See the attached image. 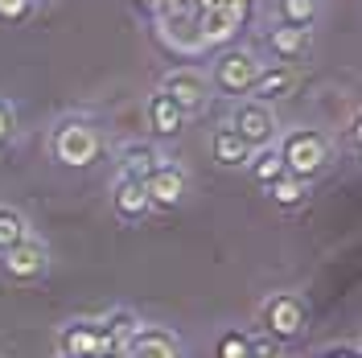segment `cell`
Segmentation results:
<instances>
[{"instance_id":"obj_1","label":"cell","mask_w":362,"mask_h":358,"mask_svg":"<svg viewBox=\"0 0 362 358\" xmlns=\"http://www.w3.org/2000/svg\"><path fill=\"white\" fill-rule=\"evenodd\" d=\"M49 157L62 169H90L103 157V132L90 115H66L49 132Z\"/></svg>"},{"instance_id":"obj_2","label":"cell","mask_w":362,"mask_h":358,"mask_svg":"<svg viewBox=\"0 0 362 358\" xmlns=\"http://www.w3.org/2000/svg\"><path fill=\"white\" fill-rule=\"evenodd\" d=\"M276 153L284 161V173H293L300 181H313L329 169L334 161V140L321 132V128H293L276 144Z\"/></svg>"},{"instance_id":"obj_3","label":"cell","mask_w":362,"mask_h":358,"mask_svg":"<svg viewBox=\"0 0 362 358\" xmlns=\"http://www.w3.org/2000/svg\"><path fill=\"white\" fill-rule=\"evenodd\" d=\"M259 67H264V58L255 50H247V45H226V50H218V58L210 62L206 83H210V91H218L226 99H247Z\"/></svg>"},{"instance_id":"obj_4","label":"cell","mask_w":362,"mask_h":358,"mask_svg":"<svg viewBox=\"0 0 362 358\" xmlns=\"http://www.w3.org/2000/svg\"><path fill=\"white\" fill-rule=\"evenodd\" d=\"M259 321H264V337L284 346V342H296L305 334L309 309H305V301L296 292H272L264 301V309H259Z\"/></svg>"},{"instance_id":"obj_5","label":"cell","mask_w":362,"mask_h":358,"mask_svg":"<svg viewBox=\"0 0 362 358\" xmlns=\"http://www.w3.org/2000/svg\"><path fill=\"white\" fill-rule=\"evenodd\" d=\"M160 95H169V103L177 108L185 120L189 115H198V112H206V103H210V83H206V74L198 67H173L165 79H160Z\"/></svg>"},{"instance_id":"obj_6","label":"cell","mask_w":362,"mask_h":358,"mask_svg":"<svg viewBox=\"0 0 362 358\" xmlns=\"http://www.w3.org/2000/svg\"><path fill=\"white\" fill-rule=\"evenodd\" d=\"M235 136L247 144L251 153L255 149H268L276 144V132H280V124H276V112H272L268 103H255V99H235V112L226 120Z\"/></svg>"},{"instance_id":"obj_7","label":"cell","mask_w":362,"mask_h":358,"mask_svg":"<svg viewBox=\"0 0 362 358\" xmlns=\"http://www.w3.org/2000/svg\"><path fill=\"white\" fill-rule=\"evenodd\" d=\"M0 276L13 280V284H37V280H45L49 276V247H45V239L29 235L25 243L8 247L0 255Z\"/></svg>"},{"instance_id":"obj_8","label":"cell","mask_w":362,"mask_h":358,"mask_svg":"<svg viewBox=\"0 0 362 358\" xmlns=\"http://www.w3.org/2000/svg\"><path fill=\"white\" fill-rule=\"evenodd\" d=\"M153 33L157 42L177 54V58H198L202 42H198V8H181V13H153Z\"/></svg>"},{"instance_id":"obj_9","label":"cell","mask_w":362,"mask_h":358,"mask_svg":"<svg viewBox=\"0 0 362 358\" xmlns=\"http://www.w3.org/2000/svg\"><path fill=\"white\" fill-rule=\"evenodd\" d=\"M144 194H148V206L153 210H177L185 194H189V178L185 169L173 165V161H160L157 169L144 178Z\"/></svg>"},{"instance_id":"obj_10","label":"cell","mask_w":362,"mask_h":358,"mask_svg":"<svg viewBox=\"0 0 362 358\" xmlns=\"http://www.w3.org/2000/svg\"><path fill=\"white\" fill-rule=\"evenodd\" d=\"M58 358H119L107 350L99 321H66L58 330Z\"/></svg>"},{"instance_id":"obj_11","label":"cell","mask_w":362,"mask_h":358,"mask_svg":"<svg viewBox=\"0 0 362 358\" xmlns=\"http://www.w3.org/2000/svg\"><path fill=\"white\" fill-rule=\"evenodd\" d=\"M243 25H247L243 13H230V8H198V42H202V54L206 50L235 45Z\"/></svg>"},{"instance_id":"obj_12","label":"cell","mask_w":362,"mask_h":358,"mask_svg":"<svg viewBox=\"0 0 362 358\" xmlns=\"http://www.w3.org/2000/svg\"><path fill=\"white\" fill-rule=\"evenodd\" d=\"M296 83H300V70L288 67V62H264L259 67V74H255V83H251L247 99H255V103H276V99H288L296 91Z\"/></svg>"},{"instance_id":"obj_13","label":"cell","mask_w":362,"mask_h":358,"mask_svg":"<svg viewBox=\"0 0 362 358\" xmlns=\"http://www.w3.org/2000/svg\"><path fill=\"white\" fill-rule=\"evenodd\" d=\"M124 358H185V346L169 325H144L140 321V330L128 342Z\"/></svg>"},{"instance_id":"obj_14","label":"cell","mask_w":362,"mask_h":358,"mask_svg":"<svg viewBox=\"0 0 362 358\" xmlns=\"http://www.w3.org/2000/svg\"><path fill=\"white\" fill-rule=\"evenodd\" d=\"M313 45V29H293V25H272L268 29V50L276 62H300Z\"/></svg>"},{"instance_id":"obj_15","label":"cell","mask_w":362,"mask_h":358,"mask_svg":"<svg viewBox=\"0 0 362 358\" xmlns=\"http://www.w3.org/2000/svg\"><path fill=\"white\" fill-rule=\"evenodd\" d=\"M160 153L153 149V144H144V140H128L119 153H115V165H119V178H128V181H140L144 185V178L153 173L160 165Z\"/></svg>"},{"instance_id":"obj_16","label":"cell","mask_w":362,"mask_h":358,"mask_svg":"<svg viewBox=\"0 0 362 358\" xmlns=\"http://www.w3.org/2000/svg\"><path fill=\"white\" fill-rule=\"evenodd\" d=\"M112 210H115V219H124V223H140L144 214H153L144 185H140V181H128V178L115 181V190H112Z\"/></svg>"},{"instance_id":"obj_17","label":"cell","mask_w":362,"mask_h":358,"mask_svg":"<svg viewBox=\"0 0 362 358\" xmlns=\"http://www.w3.org/2000/svg\"><path fill=\"white\" fill-rule=\"evenodd\" d=\"M210 157L218 161L223 169H243V165L251 161V149L235 136L230 124H218V128L210 132Z\"/></svg>"},{"instance_id":"obj_18","label":"cell","mask_w":362,"mask_h":358,"mask_svg":"<svg viewBox=\"0 0 362 358\" xmlns=\"http://www.w3.org/2000/svg\"><path fill=\"white\" fill-rule=\"evenodd\" d=\"M144 120H148V128L160 136V140H169V136H177L181 128H185V115L169 103V95H160V91H153L148 95V103H144Z\"/></svg>"},{"instance_id":"obj_19","label":"cell","mask_w":362,"mask_h":358,"mask_svg":"<svg viewBox=\"0 0 362 358\" xmlns=\"http://www.w3.org/2000/svg\"><path fill=\"white\" fill-rule=\"evenodd\" d=\"M99 330H103V342H107V350L124 358L128 342H132L136 330H140V317H136L132 309H112V313L99 321Z\"/></svg>"},{"instance_id":"obj_20","label":"cell","mask_w":362,"mask_h":358,"mask_svg":"<svg viewBox=\"0 0 362 358\" xmlns=\"http://www.w3.org/2000/svg\"><path fill=\"white\" fill-rule=\"evenodd\" d=\"M276 25H293V29H313L321 17V0H276L272 4Z\"/></svg>"},{"instance_id":"obj_21","label":"cell","mask_w":362,"mask_h":358,"mask_svg":"<svg viewBox=\"0 0 362 358\" xmlns=\"http://www.w3.org/2000/svg\"><path fill=\"white\" fill-rule=\"evenodd\" d=\"M264 190H268V198L276 202L280 210H296V206H305V198H309V181L293 178V173H280V178L268 181Z\"/></svg>"},{"instance_id":"obj_22","label":"cell","mask_w":362,"mask_h":358,"mask_svg":"<svg viewBox=\"0 0 362 358\" xmlns=\"http://www.w3.org/2000/svg\"><path fill=\"white\" fill-rule=\"evenodd\" d=\"M33 231H29V219H25L17 206H0V255L8 251V247L25 243Z\"/></svg>"},{"instance_id":"obj_23","label":"cell","mask_w":362,"mask_h":358,"mask_svg":"<svg viewBox=\"0 0 362 358\" xmlns=\"http://www.w3.org/2000/svg\"><path fill=\"white\" fill-rule=\"evenodd\" d=\"M243 169H247L259 185H268V181H276L280 173H284V161H280V153H276V144H268V149H255Z\"/></svg>"},{"instance_id":"obj_24","label":"cell","mask_w":362,"mask_h":358,"mask_svg":"<svg viewBox=\"0 0 362 358\" xmlns=\"http://www.w3.org/2000/svg\"><path fill=\"white\" fill-rule=\"evenodd\" d=\"M218 358H251V334L243 330H230L218 337Z\"/></svg>"},{"instance_id":"obj_25","label":"cell","mask_w":362,"mask_h":358,"mask_svg":"<svg viewBox=\"0 0 362 358\" xmlns=\"http://www.w3.org/2000/svg\"><path fill=\"white\" fill-rule=\"evenodd\" d=\"M33 4H37V0H0V21H8V25L29 21Z\"/></svg>"},{"instance_id":"obj_26","label":"cell","mask_w":362,"mask_h":358,"mask_svg":"<svg viewBox=\"0 0 362 358\" xmlns=\"http://www.w3.org/2000/svg\"><path fill=\"white\" fill-rule=\"evenodd\" d=\"M251 358H280V342H272V337H251Z\"/></svg>"},{"instance_id":"obj_27","label":"cell","mask_w":362,"mask_h":358,"mask_svg":"<svg viewBox=\"0 0 362 358\" xmlns=\"http://www.w3.org/2000/svg\"><path fill=\"white\" fill-rule=\"evenodd\" d=\"M198 8H230V13H243L247 17L251 0H198Z\"/></svg>"},{"instance_id":"obj_28","label":"cell","mask_w":362,"mask_h":358,"mask_svg":"<svg viewBox=\"0 0 362 358\" xmlns=\"http://www.w3.org/2000/svg\"><path fill=\"white\" fill-rule=\"evenodd\" d=\"M13 136V108L0 99V149H4V140Z\"/></svg>"},{"instance_id":"obj_29","label":"cell","mask_w":362,"mask_h":358,"mask_svg":"<svg viewBox=\"0 0 362 358\" xmlns=\"http://www.w3.org/2000/svg\"><path fill=\"white\" fill-rule=\"evenodd\" d=\"M317 358H358V346H329V350H321Z\"/></svg>"},{"instance_id":"obj_30","label":"cell","mask_w":362,"mask_h":358,"mask_svg":"<svg viewBox=\"0 0 362 358\" xmlns=\"http://www.w3.org/2000/svg\"><path fill=\"white\" fill-rule=\"evenodd\" d=\"M132 4H136V8H144V13H153V8H157L160 0H132Z\"/></svg>"}]
</instances>
